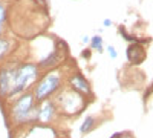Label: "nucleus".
<instances>
[{"instance_id":"obj_1","label":"nucleus","mask_w":153,"mask_h":138,"mask_svg":"<svg viewBox=\"0 0 153 138\" xmlns=\"http://www.w3.org/2000/svg\"><path fill=\"white\" fill-rule=\"evenodd\" d=\"M38 123V103L35 101L32 91L23 92L22 95L8 101L5 112V124L11 132L12 128H29Z\"/></svg>"},{"instance_id":"obj_17","label":"nucleus","mask_w":153,"mask_h":138,"mask_svg":"<svg viewBox=\"0 0 153 138\" xmlns=\"http://www.w3.org/2000/svg\"><path fill=\"white\" fill-rule=\"evenodd\" d=\"M91 55H92V49H84V51L81 52V57L84 60H89V58H91Z\"/></svg>"},{"instance_id":"obj_2","label":"nucleus","mask_w":153,"mask_h":138,"mask_svg":"<svg viewBox=\"0 0 153 138\" xmlns=\"http://www.w3.org/2000/svg\"><path fill=\"white\" fill-rule=\"evenodd\" d=\"M65 75H63L61 69H52L42 72L40 78L32 87V94L37 103L46 101V100L54 98L65 86Z\"/></svg>"},{"instance_id":"obj_9","label":"nucleus","mask_w":153,"mask_h":138,"mask_svg":"<svg viewBox=\"0 0 153 138\" xmlns=\"http://www.w3.org/2000/svg\"><path fill=\"white\" fill-rule=\"evenodd\" d=\"M61 60H63V54L60 52V49H54L51 54H48L46 57H43L37 65H38V68H40L42 72H46V71L57 69V66L61 63Z\"/></svg>"},{"instance_id":"obj_10","label":"nucleus","mask_w":153,"mask_h":138,"mask_svg":"<svg viewBox=\"0 0 153 138\" xmlns=\"http://www.w3.org/2000/svg\"><path fill=\"white\" fill-rule=\"evenodd\" d=\"M97 123H98V121H97V118H95L94 115H86L84 120H83V123H81V126H80V134H81V135L91 134V132L95 129Z\"/></svg>"},{"instance_id":"obj_15","label":"nucleus","mask_w":153,"mask_h":138,"mask_svg":"<svg viewBox=\"0 0 153 138\" xmlns=\"http://www.w3.org/2000/svg\"><path fill=\"white\" fill-rule=\"evenodd\" d=\"M110 138H135L130 132H117V134H113Z\"/></svg>"},{"instance_id":"obj_8","label":"nucleus","mask_w":153,"mask_h":138,"mask_svg":"<svg viewBox=\"0 0 153 138\" xmlns=\"http://www.w3.org/2000/svg\"><path fill=\"white\" fill-rule=\"evenodd\" d=\"M126 57H127L130 65H133V66L141 65L146 60V48L141 45V42L130 43L126 49Z\"/></svg>"},{"instance_id":"obj_7","label":"nucleus","mask_w":153,"mask_h":138,"mask_svg":"<svg viewBox=\"0 0 153 138\" xmlns=\"http://www.w3.org/2000/svg\"><path fill=\"white\" fill-rule=\"evenodd\" d=\"M58 114L60 112H58V107H57V103H55L54 98L38 103V123L51 124V123L55 121Z\"/></svg>"},{"instance_id":"obj_19","label":"nucleus","mask_w":153,"mask_h":138,"mask_svg":"<svg viewBox=\"0 0 153 138\" xmlns=\"http://www.w3.org/2000/svg\"><path fill=\"white\" fill-rule=\"evenodd\" d=\"M81 40H83V43H91V37H87V35H84V37H83Z\"/></svg>"},{"instance_id":"obj_11","label":"nucleus","mask_w":153,"mask_h":138,"mask_svg":"<svg viewBox=\"0 0 153 138\" xmlns=\"http://www.w3.org/2000/svg\"><path fill=\"white\" fill-rule=\"evenodd\" d=\"M12 48V43L9 39H5V37H0V65L5 63V60Z\"/></svg>"},{"instance_id":"obj_3","label":"nucleus","mask_w":153,"mask_h":138,"mask_svg":"<svg viewBox=\"0 0 153 138\" xmlns=\"http://www.w3.org/2000/svg\"><path fill=\"white\" fill-rule=\"evenodd\" d=\"M40 75H42V71L38 68V65L34 63V61H22V63H19L17 71H16L14 87L9 92L6 101L22 95L23 92L32 91V87L37 83V80L40 78Z\"/></svg>"},{"instance_id":"obj_20","label":"nucleus","mask_w":153,"mask_h":138,"mask_svg":"<svg viewBox=\"0 0 153 138\" xmlns=\"http://www.w3.org/2000/svg\"><path fill=\"white\" fill-rule=\"evenodd\" d=\"M57 138H68V137H57Z\"/></svg>"},{"instance_id":"obj_5","label":"nucleus","mask_w":153,"mask_h":138,"mask_svg":"<svg viewBox=\"0 0 153 138\" xmlns=\"http://www.w3.org/2000/svg\"><path fill=\"white\" fill-rule=\"evenodd\" d=\"M17 65L19 63H12V61L0 65V100H3V101H6L9 92L14 87Z\"/></svg>"},{"instance_id":"obj_12","label":"nucleus","mask_w":153,"mask_h":138,"mask_svg":"<svg viewBox=\"0 0 153 138\" xmlns=\"http://www.w3.org/2000/svg\"><path fill=\"white\" fill-rule=\"evenodd\" d=\"M104 42H103V37L101 35H94L91 39V49L92 51H98V52H103L104 51Z\"/></svg>"},{"instance_id":"obj_6","label":"nucleus","mask_w":153,"mask_h":138,"mask_svg":"<svg viewBox=\"0 0 153 138\" xmlns=\"http://www.w3.org/2000/svg\"><path fill=\"white\" fill-rule=\"evenodd\" d=\"M66 84L69 89H72L74 92H78L80 95L86 97V98H94V91H92V86L91 81L86 78V75H83L78 71H74L69 77L66 78Z\"/></svg>"},{"instance_id":"obj_18","label":"nucleus","mask_w":153,"mask_h":138,"mask_svg":"<svg viewBox=\"0 0 153 138\" xmlns=\"http://www.w3.org/2000/svg\"><path fill=\"white\" fill-rule=\"evenodd\" d=\"M103 26H104V28H109V26H112V20H110V19H106V20L103 22Z\"/></svg>"},{"instance_id":"obj_14","label":"nucleus","mask_w":153,"mask_h":138,"mask_svg":"<svg viewBox=\"0 0 153 138\" xmlns=\"http://www.w3.org/2000/svg\"><path fill=\"white\" fill-rule=\"evenodd\" d=\"M120 35H121V37H124V39H126V40H129V42H133V43H136V42H138L136 37H135V35H129V34L126 32V29H124L123 26H120Z\"/></svg>"},{"instance_id":"obj_13","label":"nucleus","mask_w":153,"mask_h":138,"mask_svg":"<svg viewBox=\"0 0 153 138\" xmlns=\"http://www.w3.org/2000/svg\"><path fill=\"white\" fill-rule=\"evenodd\" d=\"M5 22H6V8H5V5H3L2 2H0V37L3 35Z\"/></svg>"},{"instance_id":"obj_4","label":"nucleus","mask_w":153,"mask_h":138,"mask_svg":"<svg viewBox=\"0 0 153 138\" xmlns=\"http://www.w3.org/2000/svg\"><path fill=\"white\" fill-rule=\"evenodd\" d=\"M54 100L57 103L58 112L63 115H68V117L78 115L87 107V98L80 95L78 92H74L69 87L63 92H58L54 97Z\"/></svg>"},{"instance_id":"obj_16","label":"nucleus","mask_w":153,"mask_h":138,"mask_svg":"<svg viewBox=\"0 0 153 138\" xmlns=\"http://www.w3.org/2000/svg\"><path fill=\"white\" fill-rule=\"evenodd\" d=\"M106 49H107V54L110 55V58H117V57H118V51H117V49H115L112 45H109Z\"/></svg>"}]
</instances>
